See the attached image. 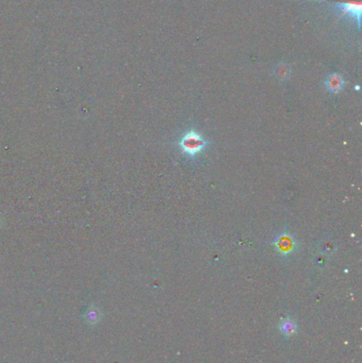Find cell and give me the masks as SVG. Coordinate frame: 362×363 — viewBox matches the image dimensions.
<instances>
[{"instance_id":"obj_1","label":"cell","mask_w":362,"mask_h":363,"mask_svg":"<svg viewBox=\"0 0 362 363\" xmlns=\"http://www.w3.org/2000/svg\"><path fill=\"white\" fill-rule=\"evenodd\" d=\"M208 141L197 131L192 130L183 135L179 141L180 149L184 154L189 157H194L199 155L201 152L205 150Z\"/></svg>"},{"instance_id":"obj_2","label":"cell","mask_w":362,"mask_h":363,"mask_svg":"<svg viewBox=\"0 0 362 363\" xmlns=\"http://www.w3.org/2000/svg\"><path fill=\"white\" fill-rule=\"evenodd\" d=\"M273 245L278 254L283 256H288L292 254L293 252L297 250L298 241L293 238L292 235H290V234L283 233L275 239Z\"/></svg>"},{"instance_id":"obj_3","label":"cell","mask_w":362,"mask_h":363,"mask_svg":"<svg viewBox=\"0 0 362 363\" xmlns=\"http://www.w3.org/2000/svg\"><path fill=\"white\" fill-rule=\"evenodd\" d=\"M341 10V16H349L357 26L360 27L361 21V1L360 0H341L337 5Z\"/></svg>"},{"instance_id":"obj_4","label":"cell","mask_w":362,"mask_h":363,"mask_svg":"<svg viewBox=\"0 0 362 363\" xmlns=\"http://www.w3.org/2000/svg\"><path fill=\"white\" fill-rule=\"evenodd\" d=\"M344 84V79L338 73H333V75L328 76L326 81H325V86H326L327 90L334 94H338L339 91H341Z\"/></svg>"},{"instance_id":"obj_5","label":"cell","mask_w":362,"mask_h":363,"mask_svg":"<svg viewBox=\"0 0 362 363\" xmlns=\"http://www.w3.org/2000/svg\"><path fill=\"white\" fill-rule=\"evenodd\" d=\"M101 320H102L101 310L95 305L89 306L86 313H85V321H86V323L91 326H95L97 324H99Z\"/></svg>"},{"instance_id":"obj_6","label":"cell","mask_w":362,"mask_h":363,"mask_svg":"<svg viewBox=\"0 0 362 363\" xmlns=\"http://www.w3.org/2000/svg\"><path fill=\"white\" fill-rule=\"evenodd\" d=\"M279 330L285 337H291L297 334L298 325L297 322L291 318H287L279 324Z\"/></svg>"},{"instance_id":"obj_7","label":"cell","mask_w":362,"mask_h":363,"mask_svg":"<svg viewBox=\"0 0 362 363\" xmlns=\"http://www.w3.org/2000/svg\"><path fill=\"white\" fill-rule=\"evenodd\" d=\"M290 67L289 65H287L285 63H280L275 68V76L277 79H279L280 81H285L290 76Z\"/></svg>"}]
</instances>
